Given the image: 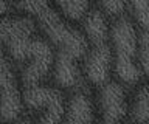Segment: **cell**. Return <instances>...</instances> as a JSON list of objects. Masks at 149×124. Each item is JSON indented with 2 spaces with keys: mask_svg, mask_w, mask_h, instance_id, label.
<instances>
[{
  "mask_svg": "<svg viewBox=\"0 0 149 124\" xmlns=\"http://www.w3.org/2000/svg\"><path fill=\"white\" fill-rule=\"evenodd\" d=\"M34 19L39 24L44 37L58 51L67 53L76 59H82L86 56L90 47L87 37L84 36L82 30L76 28L72 20L67 19L59 10H54L48 5L39 14H36Z\"/></svg>",
  "mask_w": 149,
  "mask_h": 124,
  "instance_id": "3957f363",
  "label": "cell"
},
{
  "mask_svg": "<svg viewBox=\"0 0 149 124\" xmlns=\"http://www.w3.org/2000/svg\"><path fill=\"white\" fill-rule=\"evenodd\" d=\"M6 11H8V2L6 0H0V17L6 14Z\"/></svg>",
  "mask_w": 149,
  "mask_h": 124,
  "instance_id": "e0dca14e",
  "label": "cell"
},
{
  "mask_svg": "<svg viewBox=\"0 0 149 124\" xmlns=\"http://www.w3.org/2000/svg\"><path fill=\"white\" fill-rule=\"evenodd\" d=\"M79 59L58 51L53 62V79L56 87L64 90H76L82 84L84 73L78 65Z\"/></svg>",
  "mask_w": 149,
  "mask_h": 124,
  "instance_id": "52a82bcc",
  "label": "cell"
},
{
  "mask_svg": "<svg viewBox=\"0 0 149 124\" xmlns=\"http://www.w3.org/2000/svg\"><path fill=\"white\" fill-rule=\"evenodd\" d=\"M113 70V54L110 44L90 45L82 57V73L84 79L88 84L100 87L110 81V73Z\"/></svg>",
  "mask_w": 149,
  "mask_h": 124,
  "instance_id": "8992f818",
  "label": "cell"
},
{
  "mask_svg": "<svg viewBox=\"0 0 149 124\" xmlns=\"http://www.w3.org/2000/svg\"><path fill=\"white\" fill-rule=\"evenodd\" d=\"M95 104L87 91L76 89L65 101L64 121L67 123H92L95 121Z\"/></svg>",
  "mask_w": 149,
  "mask_h": 124,
  "instance_id": "ba28073f",
  "label": "cell"
},
{
  "mask_svg": "<svg viewBox=\"0 0 149 124\" xmlns=\"http://www.w3.org/2000/svg\"><path fill=\"white\" fill-rule=\"evenodd\" d=\"M62 14L72 22H79L90 10V0H53Z\"/></svg>",
  "mask_w": 149,
  "mask_h": 124,
  "instance_id": "7c38bea8",
  "label": "cell"
},
{
  "mask_svg": "<svg viewBox=\"0 0 149 124\" xmlns=\"http://www.w3.org/2000/svg\"><path fill=\"white\" fill-rule=\"evenodd\" d=\"M23 105L34 115L39 123H59L64 121L65 99L59 87H48L36 84L23 87Z\"/></svg>",
  "mask_w": 149,
  "mask_h": 124,
  "instance_id": "277c9868",
  "label": "cell"
},
{
  "mask_svg": "<svg viewBox=\"0 0 149 124\" xmlns=\"http://www.w3.org/2000/svg\"><path fill=\"white\" fill-rule=\"evenodd\" d=\"M81 30L90 45L109 42L110 24L107 20V14L101 8L100 10H88V12L81 20Z\"/></svg>",
  "mask_w": 149,
  "mask_h": 124,
  "instance_id": "9c48e42d",
  "label": "cell"
},
{
  "mask_svg": "<svg viewBox=\"0 0 149 124\" xmlns=\"http://www.w3.org/2000/svg\"><path fill=\"white\" fill-rule=\"evenodd\" d=\"M127 10L140 28H149V0H127Z\"/></svg>",
  "mask_w": 149,
  "mask_h": 124,
  "instance_id": "4fadbf2b",
  "label": "cell"
},
{
  "mask_svg": "<svg viewBox=\"0 0 149 124\" xmlns=\"http://www.w3.org/2000/svg\"><path fill=\"white\" fill-rule=\"evenodd\" d=\"M101 10L109 17H120L127 8V0H98Z\"/></svg>",
  "mask_w": 149,
  "mask_h": 124,
  "instance_id": "2e32d148",
  "label": "cell"
},
{
  "mask_svg": "<svg viewBox=\"0 0 149 124\" xmlns=\"http://www.w3.org/2000/svg\"><path fill=\"white\" fill-rule=\"evenodd\" d=\"M23 109V98L17 89V82L0 87V121L17 119Z\"/></svg>",
  "mask_w": 149,
  "mask_h": 124,
  "instance_id": "30bf717a",
  "label": "cell"
},
{
  "mask_svg": "<svg viewBox=\"0 0 149 124\" xmlns=\"http://www.w3.org/2000/svg\"><path fill=\"white\" fill-rule=\"evenodd\" d=\"M138 62L143 75L149 82V28L141 30L140 33V48H138Z\"/></svg>",
  "mask_w": 149,
  "mask_h": 124,
  "instance_id": "5bb4252c",
  "label": "cell"
},
{
  "mask_svg": "<svg viewBox=\"0 0 149 124\" xmlns=\"http://www.w3.org/2000/svg\"><path fill=\"white\" fill-rule=\"evenodd\" d=\"M127 93L124 84L120 81H107L100 85L96 98V107L100 112L101 121L104 123H120L129 115Z\"/></svg>",
  "mask_w": 149,
  "mask_h": 124,
  "instance_id": "5b68a950",
  "label": "cell"
},
{
  "mask_svg": "<svg viewBox=\"0 0 149 124\" xmlns=\"http://www.w3.org/2000/svg\"><path fill=\"white\" fill-rule=\"evenodd\" d=\"M109 44L113 54V73L124 85H137L143 76L138 62L140 33L137 24L126 16L115 17L110 25Z\"/></svg>",
  "mask_w": 149,
  "mask_h": 124,
  "instance_id": "7a4b0ae2",
  "label": "cell"
},
{
  "mask_svg": "<svg viewBox=\"0 0 149 124\" xmlns=\"http://www.w3.org/2000/svg\"><path fill=\"white\" fill-rule=\"evenodd\" d=\"M129 118L132 121H149V82L138 87L129 103Z\"/></svg>",
  "mask_w": 149,
  "mask_h": 124,
  "instance_id": "8fae6325",
  "label": "cell"
},
{
  "mask_svg": "<svg viewBox=\"0 0 149 124\" xmlns=\"http://www.w3.org/2000/svg\"><path fill=\"white\" fill-rule=\"evenodd\" d=\"M6 62V57H5V53H3V47H2V44H0V65Z\"/></svg>",
  "mask_w": 149,
  "mask_h": 124,
  "instance_id": "ac0fdd59",
  "label": "cell"
},
{
  "mask_svg": "<svg viewBox=\"0 0 149 124\" xmlns=\"http://www.w3.org/2000/svg\"><path fill=\"white\" fill-rule=\"evenodd\" d=\"M48 5H51L50 0H17V8L26 16L34 17L42 10H45Z\"/></svg>",
  "mask_w": 149,
  "mask_h": 124,
  "instance_id": "9a60e30c",
  "label": "cell"
},
{
  "mask_svg": "<svg viewBox=\"0 0 149 124\" xmlns=\"http://www.w3.org/2000/svg\"><path fill=\"white\" fill-rule=\"evenodd\" d=\"M0 44L20 67L23 87L40 84L53 70V45L36 34V22L31 16L0 17Z\"/></svg>",
  "mask_w": 149,
  "mask_h": 124,
  "instance_id": "6da1fadb",
  "label": "cell"
}]
</instances>
